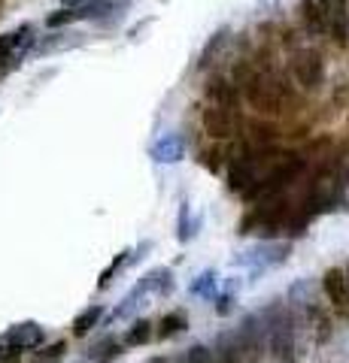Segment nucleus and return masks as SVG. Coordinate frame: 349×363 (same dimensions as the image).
Here are the masks:
<instances>
[{"instance_id":"obj_1","label":"nucleus","mask_w":349,"mask_h":363,"mask_svg":"<svg viewBox=\"0 0 349 363\" xmlns=\"http://www.w3.org/2000/svg\"><path fill=\"white\" fill-rule=\"evenodd\" d=\"M231 82H234V88H243V97H246V104H249V109L264 112V116L283 112L286 82H279L270 70H252V67H246V64H237Z\"/></svg>"},{"instance_id":"obj_2","label":"nucleus","mask_w":349,"mask_h":363,"mask_svg":"<svg viewBox=\"0 0 349 363\" xmlns=\"http://www.w3.org/2000/svg\"><path fill=\"white\" fill-rule=\"evenodd\" d=\"M267 351V330L262 315H246L240 327L219 339L222 363H262Z\"/></svg>"},{"instance_id":"obj_3","label":"nucleus","mask_w":349,"mask_h":363,"mask_svg":"<svg viewBox=\"0 0 349 363\" xmlns=\"http://www.w3.org/2000/svg\"><path fill=\"white\" fill-rule=\"evenodd\" d=\"M262 321L267 330V351H274V357L283 363H295L298 345H295V321H291V312L283 303H276L262 315Z\"/></svg>"},{"instance_id":"obj_4","label":"nucleus","mask_w":349,"mask_h":363,"mask_svg":"<svg viewBox=\"0 0 349 363\" xmlns=\"http://www.w3.org/2000/svg\"><path fill=\"white\" fill-rule=\"evenodd\" d=\"M304 173V157H298V155H283L279 161L267 169V173L255 182V185L246 191V200L249 203H264V200H270V197H276V194H283V191L295 182L298 176Z\"/></svg>"},{"instance_id":"obj_5","label":"nucleus","mask_w":349,"mask_h":363,"mask_svg":"<svg viewBox=\"0 0 349 363\" xmlns=\"http://www.w3.org/2000/svg\"><path fill=\"white\" fill-rule=\"evenodd\" d=\"M291 76H295V82L307 91H316L325 79V61L319 52L313 49H298L291 55Z\"/></svg>"},{"instance_id":"obj_6","label":"nucleus","mask_w":349,"mask_h":363,"mask_svg":"<svg viewBox=\"0 0 349 363\" xmlns=\"http://www.w3.org/2000/svg\"><path fill=\"white\" fill-rule=\"evenodd\" d=\"M200 121H204V130L213 140H231L237 133V112L234 109H222V106H207L200 112Z\"/></svg>"},{"instance_id":"obj_7","label":"nucleus","mask_w":349,"mask_h":363,"mask_svg":"<svg viewBox=\"0 0 349 363\" xmlns=\"http://www.w3.org/2000/svg\"><path fill=\"white\" fill-rule=\"evenodd\" d=\"M322 288H325V297H328L331 309L337 315H349V279H346V269H340V267L325 269Z\"/></svg>"},{"instance_id":"obj_8","label":"nucleus","mask_w":349,"mask_h":363,"mask_svg":"<svg viewBox=\"0 0 349 363\" xmlns=\"http://www.w3.org/2000/svg\"><path fill=\"white\" fill-rule=\"evenodd\" d=\"M204 94L213 106H222V109H237V100H240V91L234 88L231 79H210Z\"/></svg>"},{"instance_id":"obj_9","label":"nucleus","mask_w":349,"mask_h":363,"mask_svg":"<svg viewBox=\"0 0 349 363\" xmlns=\"http://www.w3.org/2000/svg\"><path fill=\"white\" fill-rule=\"evenodd\" d=\"M4 342H6L9 348H18V351L33 348V345H40V342H43V327H40V324H33V321L18 324V327H13V330L4 336Z\"/></svg>"},{"instance_id":"obj_10","label":"nucleus","mask_w":349,"mask_h":363,"mask_svg":"<svg viewBox=\"0 0 349 363\" xmlns=\"http://www.w3.org/2000/svg\"><path fill=\"white\" fill-rule=\"evenodd\" d=\"M298 13L304 18V25L316 33H328V6L322 0H301Z\"/></svg>"},{"instance_id":"obj_11","label":"nucleus","mask_w":349,"mask_h":363,"mask_svg":"<svg viewBox=\"0 0 349 363\" xmlns=\"http://www.w3.org/2000/svg\"><path fill=\"white\" fill-rule=\"evenodd\" d=\"M31 43V25H21L18 30L13 33H6V37H0V61H16V52L21 49V45H28Z\"/></svg>"},{"instance_id":"obj_12","label":"nucleus","mask_w":349,"mask_h":363,"mask_svg":"<svg viewBox=\"0 0 349 363\" xmlns=\"http://www.w3.org/2000/svg\"><path fill=\"white\" fill-rule=\"evenodd\" d=\"M186 327H188V315L176 309V312H167L159 321V330H155V336H159V339H173L176 333H183Z\"/></svg>"},{"instance_id":"obj_13","label":"nucleus","mask_w":349,"mask_h":363,"mask_svg":"<svg viewBox=\"0 0 349 363\" xmlns=\"http://www.w3.org/2000/svg\"><path fill=\"white\" fill-rule=\"evenodd\" d=\"M100 318H104V306H88L85 312L76 315V321H73V333H76V336L92 333L95 327L100 324Z\"/></svg>"},{"instance_id":"obj_14","label":"nucleus","mask_w":349,"mask_h":363,"mask_svg":"<svg viewBox=\"0 0 349 363\" xmlns=\"http://www.w3.org/2000/svg\"><path fill=\"white\" fill-rule=\"evenodd\" d=\"M274 136H276V128H274V124L252 121V124H249V145H246V149H252V152L264 149L267 143H274Z\"/></svg>"},{"instance_id":"obj_15","label":"nucleus","mask_w":349,"mask_h":363,"mask_svg":"<svg viewBox=\"0 0 349 363\" xmlns=\"http://www.w3.org/2000/svg\"><path fill=\"white\" fill-rule=\"evenodd\" d=\"M152 321H146V318H140V321H134L128 327V333H125V345H149L152 342Z\"/></svg>"},{"instance_id":"obj_16","label":"nucleus","mask_w":349,"mask_h":363,"mask_svg":"<svg viewBox=\"0 0 349 363\" xmlns=\"http://www.w3.org/2000/svg\"><path fill=\"white\" fill-rule=\"evenodd\" d=\"M152 155H155V161L173 164V161H179V157H183V143H179V140H161V143L152 149Z\"/></svg>"},{"instance_id":"obj_17","label":"nucleus","mask_w":349,"mask_h":363,"mask_svg":"<svg viewBox=\"0 0 349 363\" xmlns=\"http://www.w3.org/2000/svg\"><path fill=\"white\" fill-rule=\"evenodd\" d=\"M213 291H216V269L200 272L198 281H191V294H198V297H207V300H210Z\"/></svg>"},{"instance_id":"obj_18","label":"nucleus","mask_w":349,"mask_h":363,"mask_svg":"<svg viewBox=\"0 0 349 363\" xmlns=\"http://www.w3.org/2000/svg\"><path fill=\"white\" fill-rule=\"evenodd\" d=\"M198 227H200V218L195 221H188V206L179 209V242H188V240H195V233H198Z\"/></svg>"},{"instance_id":"obj_19","label":"nucleus","mask_w":349,"mask_h":363,"mask_svg":"<svg viewBox=\"0 0 349 363\" xmlns=\"http://www.w3.org/2000/svg\"><path fill=\"white\" fill-rule=\"evenodd\" d=\"M128 255H131V252H122V255H119L116 260H112V264H109V267H107L104 272H100V281H97V288H100V291H107V288H109V281H112V276H116V272H119L122 267H125V264H128Z\"/></svg>"},{"instance_id":"obj_20","label":"nucleus","mask_w":349,"mask_h":363,"mask_svg":"<svg viewBox=\"0 0 349 363\" xmlns=\"http://www.w3.org/2000/svg\"><path fill=\"white\" fill-rule=\"evenodd\" d=\"M183 363H213V348H207V345H191L186 351V360Z\"/></svg>"},{"instance_id":"obj_21","label":"nucleus","mask_w":349,"mask_h":363,"mask_svg":"<svg viewBox=\"0 0 349 363\" xmlns=\"http://www.w3.org/2000/svg\"><path fill=\"white\" fill-rule=\"evenodd\" d=\"M73 18H80V16H76V9H61V13H52L46 18V25L49 28H61V25H70Z\"/></svg>"},{"instance_id":"obj_22","label":"nucleus","mask_w":349,"mask_h":363,"mask_svg":"<svg viewBox=\"0 0 349 363\" xmlns=\"http://www.w3.org/2000/svg\"><path fill=\"white\" fill-rule=\"evenodd\" d=\"M64 351H67V342H55V345H49V348L40 354V363H58V360L64 357Z\"/></svg>"},{"instance_id":"obj_23","label":"nucleus","mask_w":349,"mask_h":363,"mask_svg":"<svg viewBox=\"0 0 349 363\" xmlns=\"http://www.w3.org/2000/svg\"><path fill=\"white\" fill-rule=\"evenodd\" d=\"M200 164H204L210 173H216L219 169V152L216 149H207V152H200Z\"/></svg>"},{"instance_id":"obj_24","label":"nucleus","mask_w":349,"mask_h":363,"mask_svg":"<svg viewBox=\"0 0 349 363\" xmlns=\"http://www.w3.org/2000/svg\"><path fill=\"white\" fill-rule=\"evenodd\" d=\"M231 291H234V288H231ZM231 291L222 294V297L216 300V312H219V315H231V303H234V294H231Z\"/></svg>"},{"instance_id":"obj_25","label":"nucleus","mask_w":349,"mask_h":363,"mask_svg":"<svg viewBox=\"0 0 349 363\" xmlns=\"http://www.w3.org/2000/svg\"><path fill=\"white\" fill-rule=\"evenodd\" d=\"M149 248H152V242H140V245H137V252H131V255H128V260H143Z\"/></svg>"},{"instance_id":"obj_26","label":"nucleus","mask_w":349,"mask_h":363,"mask_svg":"<svg viewBox=\"0 0 349 363\" xmlns=\"http://www.w3.org/2000/svg\"><path fill=\"white\" fill-rule=\"evenodd\" d=\"M149 363H171V357H152Z\"/></svg>"},{"instance_id":"obj_27","label":"nucleus","mask_w":349,"mask_h":363,"mask_svg":"<svg viewBox=\"0 0 349 363\" xmlns=\"http://www.w3.org/2000/svg\"><path fill=\"white\" fill-rule=\"evenodd\" d=\"M4 357H6V351H4V348H0V360H4Z\"/></svg>"},{"instance_id":"obj_28","label":"nucleus","mask_w":349,"mask_h":363,"mask_svg":"<svg viewBox=\"0 0 349 363\" xmlns=\"http://www.w3.org/2000/svg\"><path fill=\"white\" fill-rule=\"evenodd\" d=\"M64 4H73V0H64Z\"/></svg>"},{"instance_id":"obj_29","label":"nucleus","mask_w":349,"mask_h":363,"mask_svg":"<svg viewBox=\"0 0 349 363\" xmlns=\"http://www.w3.org/2000/svg\"><path fill=\"white\" fill-rule=\"evenodd\" d=\"M346 279H349V272H346Z\"/></svg>"}]
</instances>
